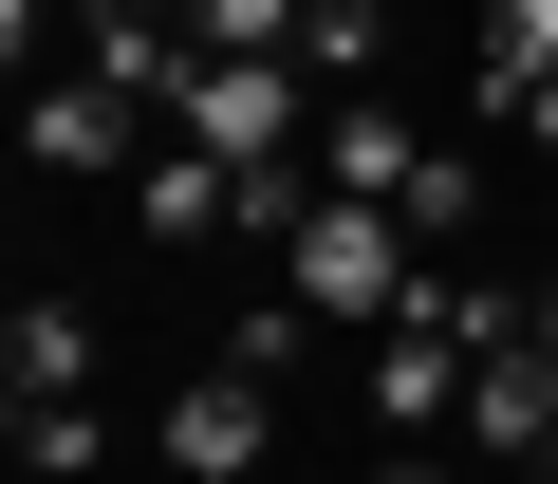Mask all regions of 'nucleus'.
<instances>
[{
  "instance_id": "nucleus-8",
  "label": "nucleus",
  "mask_w": 558,
  "mask_h": 484,
  "mask_svg": "<svg viewBox=\"0 0 558 484\" xmlns=\"http://www.w3.org/2000/svg\"><path fill=\"white\" fill-rule=\"evenodd\" d=\"M317 186H354V205H391V223H410V186H428V131H410L391 94H336V112H317Z\"/></svg>"
},
{
  "instance_id": "nucleus-16",
  "label": "nucleus",
  "mask_w": 558,
  "mask_h": 484,
  "mask_svg": "<svg viewBox=\"0 0 558 484\" xmlns=\"http://www.w3.org/2000/svg\"><path fill=\"white\" fill-rule=\"evenodd\" d=\"M373 484H465V465H447V447H391V465H373Z\"/></svg>"
},
{
  "instance_id": "nucleus-14",
  "label": "nucleus",
  "mask_w": 558,
  "mask_h": 484,
  "mask_svg": "<svg viewBox=\"0 0 558 484\" xmlns=\"http://www.w3.org/2000/svg\"><path fill=\"white\" fill-rule=\"evenodd\" d=\"M205 57H299V0H186Z\"/></svg>"
},
{
  "instance_id": "nucleus-19",
  "label": "nucleus",
  "mask_w": 558,
  "mask_h": 484,
  "mask_svg": "<svg viewBox=\"0 0 558 484\" xmlns=\"http://www.w3.org/2000/svg\"><path fill=\"white\" fill-rule=\"evenodd\" d=\"M539 465H558V447H539Z\"/></svg>"
},
{
  "instance_id": "nucleus-18",
  "label": "nucleus",
  "mask_w": 558,
  "mask_h": 484,
  "mask_svg": "<svg viewBox=\"0 0 558 484\" xmlns=\"http://www.w3.org/2000/svg\"><path fill=\"white\" fill-rule=\"evenodd\" d=\"M539 336H558V280H539Z\"/></svg>"
},
{
  "instance_id": "nucleus-4",
  "label": "nucleus",
  "mask_w": 558,
  "mask_h": 484,
  "mask_svg": "<svg viewBox=\"0 0 558 484\" xmlns=\"http://www.w3.org/2000/svg\"><path fill=\"white\" fill-rule=\"evenodd\" d=\"M149 447H168L186 484H260V447H279V373H242V354H223L205 391H168V428H149Z\"/></svg>"
},
{
  "instance_id": "nucleus-6",
  "label": "nucleus",
  "mask_w": 558,
  "mask_h": 484,
  "mask_svg": "<svg viewBox=\"0 0 558 484\" xmlns=\"http://www.w3.org/2000/svg\"><path fill=\"white\" fill-rule=\"evenodd\" d=\"M465 373H484L465 336L391 317V336H373V428H391V447H447V428H465Z\"/></svg>"
},
{
  "instance_id": "nucleus-2",
  "label": "nucleus",
  "mask_w": 558,
  "mask_h": 484,
  "mask_svg": "<svg viewBox=\"0 0 558 484\" xmlns=\"http://www.w3.org/2000/svg\"><path fill=\"white\" fill-rule=\"evenodd\" d=\"M317 75L299 57H186V94H168V131L186 149H223V168H279V149H317Z\"/></svg>"
},
{
  "instance_id": "nucleus-7",
  "label": "nucleus",
  "mask_w": 558,
  "mask_h": 484,
  "mask_svg": "<svg viewBox=\"0 0 558 484\" xmlns=\"http://www.w3.org/2000/svg\"><path fill=\"white\" fill-rule=\"evenodd\" d=\"M465 447H484V465H539V447H558V336H539V317L465 373Z\"/></svg>"
},
{
  "instance_id": "nucleus-1",
  "label": "nucleus",
  "mask_w": 558,
  "mask_h": 484,
  "mask_svg": "<svg viewBox=\"0 0 558 484\" xmlns=\"http://www.w3.org/2000/svg\"><path fill=\"white\" fill-rule=\"evenodd\" d=\"M410 280H428V242H410L391 205H354V186H317V223L279 242V299H317V317H354V336H391Z\"/></svg>"
},
{
  "instance_id": "nucleus-5",
  "label": "nucleus",
  "mask_w": 558,
  "mask_h": 484,
  "mask_svg": "<svg viewBox=\"0 0 558 484\" xmlns=\"http://www.w3.org/2000/svg\"><path fill=\"white\" fill-rule=\"evenodd\" d=\"M186 57H205L186 0H75V75H112L131 112H168V94H186Z\"/></svg>"
},
{
  "instance_id": "nucleus-3",
  "label": "nucleus",
  "mask_w": 558,
  "mask_h": 484,
  "mask_svg": "<svg viewBox=\"0 0 558 484\" xmlns=\"http://www.w3.org/2000/svg\"><path fill=\"white\" fill-rule=\"evenodd\" d=\"M131 131H149V112H131L112 75H38V94H20V149H38L57 186H131V168H149Z\"/></svg>"
},
{
  "instance_id": "nucleus-15",
  "label": "nucleus",
  "mask_w": 558,
  "mask_h": 484,
  "mask_svg": "<svg viewBox=\"0 0 558 484\" xmlns=\"http://www.w3.org/2000/svg\"><path fill=\"white\" fill-rule=\"evenodd\" d=\"M20 465L38 484H94V410H20Z\"/></svg>"
},
{
  "instance_id": "nucleus-17",
  "label": "nucleus",
  "mask_w": 558,
  "mask_h": 484,
  "mask_svg": "<svg viewBox=\"0 0 558 484\" xmlns=\"http://www.w3.org/2000/svg\"><path fill=\"white\" fill-rule=\"evenodd\" d=\"M521 149H558V75H539V94H521Z\"/></svg>"
},
{
  "instance_id": "nucleus-9",
  "label": "nucleus",
  "mask_w": 558,
  "mask_h": 484,
  "mask_svg": "<svg viewBox=\"0 0 558 484\" xmlns=\"http://www.w3.org/2000/svg\"><path fill=\"white\" fill-rule=\"evenodd\" d=\"M131 223H149V242H242V168H223V149H186V131H168V149H149V168H131Z\"/></svg>"
},
{
  "instance_id": "nucleus-13",
  "label": "nucleus",
  "mask_w": 558,
  "mask_h": 484,
  "mask_svg": "<svg viewBox=\"0 0 558 484\" xmlns=\"http://www.w3.org/2000/svg\"><path fill=\"white\" fill-rule=\"evenodd\" d=\"M465 223H484V168H465V149H428V186H410V242H428V262H447Z\"/></svg>"
},
{
  "instance_id": "nucleus-11",
  "label": "nucleus",
  "mask_w": 558,
  "mask_h": 484,
  "mask_svg": "<svg viewBox=\"0 0 558 484\" xmlns=\"http://www.w3.org/2000/svg\"><path fill=\"white\" fill-rule=\"evenodd\" d=\"M373 57H391V0H299V75L317 94H373Z\"/></svg>"
},
{
  "instance_id": "nucleus-12",
  "label": "nucleus",
  "mask_w": 558,
  "mask_h": 484,
  "mask_svg": "<svg viewBox=\"0 0 558 484\" xmlns=\"http://www.w3.org/2000/svg\"><path fill=\"white\" fill-rule=\"evenodd\" d=\"M539 75H558V0H484V94L521 112Z\"/></svg>"
},
{
  "instance_id": "nucleus-10",
  "label": "nucleus",
  "mask_w": 558,
  "mask_h": 484,
  "mask_svg": "<svg viewBox=\"0 0 558 484\" xmlns=\"http://www.w3.org/2000/svg\"><path fill=\"white\" fill-rule=\"evenodd\" d=\"M0 373H20V410H75V391H94V317H75V299H20Z\"/></svg>"
}]
</instances>
